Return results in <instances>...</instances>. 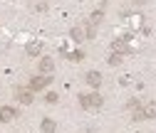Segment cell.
I'll use <instances>...</instances> for the list:
<instances>
[{"mask_svg": "<svg viewBox=\"0 0 156 133\" xmlns=\"http://www.w3.org/2000/svg\"><path fill=\"white\" fill-rule=\"evenodd\" d=\"M80 104H82V108H99V106H104V99H102V94L92 91V94H80Z\"/></svg>", "mask_w": 156, "mask_h": 133, "instance_id": "1", "label": "cell"}, {"mask_svg": "<svg viewBox=\"0 0 156 133\" xmlns=\"http://www.w3.org/2000/svg\"><path fill=\"white\" fill-rule=\"evenodd\" d=\"M52 84V74H37V77H32L30 79V91H42L45 86H50Z\"/></svg>", "mask_w": 156, "mask_h": 133, "instance_id": "2", "label": "cell"}, {"mask_svg": "<svg viewBox=\"0 0 156 133\" xmlns=\"http://www.w3.org/2000/svg\"><path fill=\"white\" fill-rule=\"evenodd\" d=\"M15 99L20 101V104H25V106H30V104H32V91H30V89H23V86H17V89H15Z\"/></svg>", "mask_w": 156, "mask_h": 133, "instance_id": "3", "label": "cell"}, {"mask_svg": "<svg viewBox=\"0 0 156 133\" xmlns=\"http://www.w3.org/2000/svg\"><path fill=\"white\" fill-rule=\"evenodd\" d=\"M37 69H40V74H52V69H55V59H52V57H40V64H37Z\"/></svg>", "mask_w": 156, "mask_h": 133, "instance_id": "4", "label": "cell"}, {"mask_svg": "<svg viewBox=\"0 0 156 133\" xmlns=\"http://www.w3.org/2000/svg\"><path fill=\"white\" fill-rule=\"evenodd\" d=\"M84 81H87V86H92V89H99V86H102V74H99V71H87Z\"/></svg>", "mask_w": 156, "mask_h": 133, "instance_id": "5", "label": "cell"}, {"mask_svg": "<svg viewBox=\"0 0 156 133\" xmlns=\"http://www.w3.org/2000/svg\"><path fill=\"white\" fill-rule=\"evenodd\" d=\"M15 116H17V111L12 106H3V108H0V123H10Z\"/></svg>", "mask_w": 156, "mask_h": 133, "instance_id": "6", "label": "cell"}, {"mask_svg": "<svg viewBox=\"0 0 156 133\" xmlns=\"http://www.w3.org/2000/svg\"><path fill=\"white\" fill-rule=\"evenodd\" d=\"M112 52H116V54H129V40H114V42H112Z\"/></svg>", "mask_w": 156, "mask_h": 133, "instance_id": "7", "label": "cell"}, {"mask_svg": "<svg viewBox=\"0 0 156 133\" xmlns=\"http://www.w3.org/2000/svg\"><path fill=\"white\" fill-rule=\"evenodd\" d=\"M69 35H72V40H74V42H84V37H87V30H84V25H74Z\"/></svg>", "mask_w": 156, "mask_h": 133, "instance_id": "8", "label": "cell"}, {"mask_svg": "<svg viewBox=\"0 0 156 133\" xmlns=\"http://www.w3.org/2000/svg\"><path fill=\"white\" fill-rule=\"evenodd\" d=\"M102 22H104V8H97V10L89 15V25L97 27V25H102Z\"/></svg>", "mask_w": 156, "mask_h": 133, "instance_id": "9", "label": "cell"}, {"mask_svg": "<svg viewBox=\"0 0 156 133\" xmlns=\"http://www.w3.org/2000/svg\"><path fill=\"white\" fill-rule=\"evenodd\" d=\"M40 128H42V133H55V131H57V123H55L52 118H42Z\"/></svg>", "mask_w": 156, "mask_h": 133, "instance_id": "10", "label": "cell"}, {"mask_svg": "<svg viewBox=\"0 0 156 133\" xmlns=\"http://www.w3.org/2000/svg\"><path fill=\"white\" fill-rule=\"evenodd\" d=\"M25 52H27L30 57H40V54H42V45H40V42H30Z\"/></svg>", "mask_w": 156, "mask_h": 133, "instance_id": "11", "label": "cell"}, {"mask_svg": "<svg viewBox=\"0 0 156 133\" xmlns=\"http://www.w3.org/2000/svg\"><path fill=\"white\" fill-rule=\"evenodd\" d=\"M144 116H146V118H156V101H149V104L144 106Z\"/></svg>", "mask_w": 156, "mask_h": 133, "instance_id": "12", "label": "cell"}, {"mask_svg": "<svg viewBox=\"0 0 156 133\" xmlns=\"http://www.w3.org/2000/svg\"><path fill=\"white\" fill-rule=\"evenodd\" d=\"M107 62H109V67H119V64L124 62V54H116V52H112Z\"/></svg>", "mask_w": 156, "mask_h": 133, "instance_id": "13", "label": "cell"}, {"mask_svg": "<svg viewBox=\"0 0 156 133\" xmlns=\"http://www.w3.org/2000/svg\"><path fill=\"white\" fill-rule=\"evenodd\" d=\"M146 116H144V106H139V108H134V121H144Z\"/></svg>", "mask_w": 156, "mask_h": 133, "instance_id": "14", "label": "cell"}, {"mask_svg": "<svg viewBox=\"0 0 156 133\" xmlns=\"http://www.w3.org/2000/svg\"><path fill=\"white\" fill-rule=\"evenodd\" d=\"M57 99H60V96H57L55 91H47V94H45V101H47V104H57Z\"/></svg>", "mask_w": 156, "mask_h": 133, "instance_id": "15", "label": "cell"}, {"mask_svg": "<svg viewBox=\"0 0 156 133\" xmlns=\"http://www.w3.org/2000/svg\"><path fill=\"white\" fill-rule=\"evenodd\" d=\"M141 104H139V99H129V104H126V108L129 111H134V108H139Z\"/></svg>", "mask_w": 156, "mask_h": 133, "instance_id": "16", "label": "cell"}, {"mask_svg": "<svg viewBox=\"0 0 156 133\" xmlns=\"http://www.w3.org/2000/svg\"><path fill=\"white\" fill-rule=\"evenodd\" d=\"M84 27H87V37H89V40H92V37L97 35V32H94V25H84Z\"/></svg>", "mask_w": 156, "mask_h": 133, "instance_id": "17", "label": "cell"}, {"mask_svg": "<svg viewBox=\"0 0 156 133\" xmlns=\"http://www.w3.org/2000/svg\"><path fill=\"white\" fill-rule=\"evenodd\" d=\"M35 10H40V12H42V10H47V3H37V5H35Z\"/></svg>", "mask_w": 156, "mask_h": 133, "instance_id": "18", "label": "cell"}, {"mask_svg": "<svg viewBox=\"0 0 156 133\" xmlns=\"http://www.w3.org/2000/svg\"><path fill=\"white\" fill-rule=\"evenodd\" d=\"M80 3H82V0H80Z\"/></svg>", "mask_w": 156, "mask_h": 133, "instance_id": "19", "label": "cell"}]
</instances>
